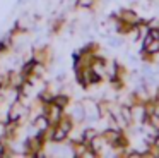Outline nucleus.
<instances>
[{
	"instance_id": "nucleus-7",
	"label": "nucleus",
	"mask_w": 159,
	"mask_h": 158,
	"mask_svg": "<svg viewBox=\"0 0 159 158\" xmlns=\"http://www.w3.org/2000/svg\"><path fill=\"white\" fill-rule=\"evenodd\" d=\"M98 129H94V127H86V129H82V141H86V143H89L93 137L98 136Z\"/></svg>"
},
{
	"instance_id": "nucleus-4",
	"label": "nucleus",
	"mask_w": 159,
	"mask_h": 158,
	"mask_svg": "<svg viewBox=\"0 0 159 158\" xmlns=\"http://www.w3.org/2000/svg\"><path fill=\"white\" fill-rule=\"evenodd\" d=\"M70 119L74 120V124H82L84 120H86V113H84V105L82 101H77L72 105V108H70Z\"/></svg>"
},
{
	"instance_id": "nucleus-3",
	"label": "nucleus",
	"mask_w": 159,
	"mask_h": 158,
	"mask_svg": "<svg viewBox=\"0 0 159 158\" xmlns=\"http://www.w3.org/2000/svg\"><path fill=\"white\" fill-rule=\"evenodd\" d=\"M116 17L121 21V22H125V24H128V26H137V22L140 21V17L137 16V14L134 12L132 9H121L120 12L116 14Z\"/></svg>"
},
{
	"instance_id": "nucleus-1",
	"label": "nucleus",
	"mask_w": 159,
	"mask_h": 158,
	"mask_svg": "<svg viewBox=\"0 0 159 158\" xmlns=\"http://www.w3.org/2000/svg\"><path fill=\"white\" fill-rule=\"evenodd\" d=\"M43 113L46 115V119H48V122L52 124V126H57V124L60 122V119L63 117L65 110L52 101V103H46V105L43 103Z\"/></svg>"
},
{
	"instance_id": "nucleus-6",
	"label": "nucleus",
	"mask_w": 159,
	"mask_h": 158,
	"mask_svg": "<svg viewBox=\"0 0 159 158\" xmlns=\"http://www.w3.org/2000/svg\"><path fill=\"white\" fill-rule=\"evenodd\" d=\"M53 103H55V105H58V106H62V108L65 110L67 106L70 105V96L67 95V93L60 91V93H57V95L53 96Z\"/></svg>"
},
{
	"instance_id": "nucleus-5",
	"label": "nucleus",
	"mask_w": 159,
	"mask_h": 158,
	"mask_svg": "<svg viewBox=\"0 0 159 158\" xmlns=\"http://www.w3.org/2000/svg\"><path fill=\"white\" fill-rule=\"evenodd\" d=\"M142 53H145L147 57H154L159 53V40H151L147 45L142 47Z\"/></svg>"
},
{
	"instance_id": "nucleus-2",
	"label": "nucleus",
	"mask_w": 159,
	"mask_h": 158,
	"mask_svg": "<svg viewBox=\"0 0 159 158\" xmlns=\"http://www.w3.org/2000/svg\"><path fill=\"white\" fill-rule=\"evenodd\" d=\"M84 113H86V120L89 122H96L101 119V112H99V101H94V100H84Z\"/></svg>"
},
{
	"instance_id": "nucleus-8",
	"label": "nucleus",
	"mask_w": 159,
	"mask_h": 158,
	"mask_svg": "<svg viewBox=\"0 0 159 158\" xmlns=\"http://www.w3.org/2000/svg\"><path fill=\"white\" fill-rule=\"evenodd\" d=\"M98 0H75V7L79 9H93Z\"/></svg>"
}]
</instances>
